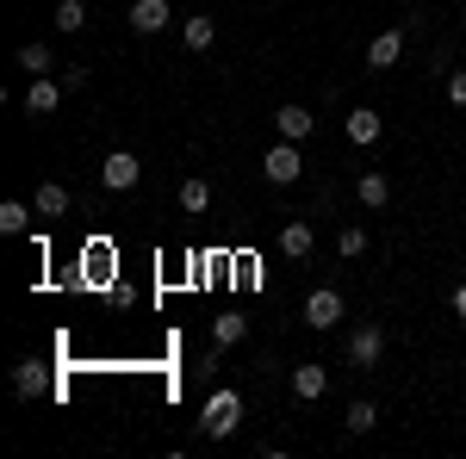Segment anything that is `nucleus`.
<instances>
[{
	"mask_svg": "<svg viewBox=\"0 0 466 459\" xmlns=\"http://www.w3.org/2000/svg\"><path fill=\"white\" fill-rule=\"evenodd\" d=\"M243 423V397L237 391H218L212 404H206V416H199V434H212V441H230Z\"/></svg>",
	"mask_w": 466,
	"mask_h": 459,
	"instance_id": "nucleus-1",
	"label": "nucleus"
},
{
	"mask_svg": "<svg viewBox=\"0 0 466 459\" xmlns=\"http://www.w3.org/2000/svg\"><path fill=\"white\" fill-rule=\"evenodd\" d=\"M380 360H386V329H380V323H355V329H349V366L373 373Z\"/></svg>",
	"mask_w": 466,
	"mask_h": 459,
	"instance_id": "nucleus-2",
	"label": "nucleus"
},
{
	"mask_svg": "<svg viewBox=\"0 0 466 459\" xmlns=\"http://www.w3.org/2000/svg\"><path fill=\"white\" fill-rule=\"evenodd\" d=\"M261 175L274 180V186H292V180L305 175V155H299V143H274V149H268V155H261Z\"/></svg>",
	"mask_w": 466,
	"mask_h": 459,
	"instance_id": "nucleus-3",
	"label": "nucleus"
},
{
	"mask_svg": "<svg viewBox=\"0 0 466 459\" xmlns=\"http://www.w3.org/2000/svg\"><path fill=\"white\" fill-rule=\"evenodd\" d=\"M274 243H280V254H287V261H305V254L318 248V230H311L305 217H287V224L274 230Z\"/></svg>",
	"mask_w": 466,
	"mask_h": 459,
	"instance_id": "nucleus-4",
	"label": "nucleus"
},
{
	"mask_svg": "<svg viewBox=\"0 0 466 459\" xmlns=\"http://www.w3.org/2000/svg\"><path fill=\"white\" fill-rule=\"evenodd\" d=\"M305 323H311V329H336V323H342V292H336V285H318V292L305 298Z\"/></svg>",
	"mask_w": 466,
	"mask_h": 459,
	"instance_id": "nucleus-5",
	"label": "nucleus"
},
{
	"mask_svg": "<svg viewBox=\"0 0 466 459\" xmlns=\"http://www.w3.org/2000/svg\"><path fill=\"white\" fill-rule=\"evenodd\" d=\"M137 175H144V168H137V155H131V149H112L106 162H100V180H106L112 193H131Z\"/></svg>",
	"mask_w": 466,
	"mask_h": 459,
	"instance_id": "nucleus-6",
	"label": "nucleus"
},
{
	"mask_svg": "<svg viewBox=\"0 0 466 459\" xmlns=\"http://www.w3.org/2000/svg\"><path fill=\"white\" fill-rule=\"evenodd\" d=\"M323 391H329V366H318V360H299V366H292V397H299V404H318Z\"/></svg>",
	"mask_w": 466,
	"mask_h": 459,
	"instance_id": "nucleus-7",
	"label": "nucleus"
},
{
	"mask_svg": "<svg viewBox=\"0 0 466 459\" xmlns=\"http://www.w3.org/2000/svg\"><path fill=\"white\" fill-rule=\"evenodd\" d=\"M404 37H410L404 25H386V32L367 44V69H380V75H386V69L398 63V56H404Z\"/></svg>",
	"mask_w": 466,
	"mask_h": 459,
	"instance_id": "nucleus-8",
	"label": "nucleus"
},
{
	"mask_svg": "<svg viewBox=\"0 0 466 459\" xmlns=\"http://www.w3.org/2000/svg\"><path fill=\"white\" fill-rule=\"evenodd\" d=\"M63 94H69L63 81H50V75H32V87H25V112H32V118H50V112L63 106Z\"/></svg>",
	"mask_w": 466,
	"mask_h": 459,
	"instance_id": "nucleus-9",
	"label": "nucleus"
},
{
	"mask_svg": "<svg viewBox=\"0 0 466 459\" xmlns=\"http://www.w3.org/2000/svg\"><path fill=\"white\" fill-rule=\"evenodd\" d=\"M168 19H175L168 0H131V32H137V37H156Z\"/></svg>",
	"mask_w": 466,
	"mask_h": 459,
	"instance_id": "nucleus-10",
	"label": "nucleus"
},
{
	"mask_svg": "<svg viewBox=\"0 0 466 459\" xmlns=\"http://www.w3.org/2000/svg\"><path fill=\"white\" fill-rule=\"evenodd\" d=\"M13 391H19L25 404H37V397L50 391V373H44V360H19V366H13Z\"/></svg>",
	"mask_w": 466,
	"mask_h": 459,
	"instance_id": "nucleus-11",
	"label": "nucleus"
},
{
	"mask_svg": "<svg viewBox=\"0 0 466 459\" xmlns=\"http://www.w3.org/2000/svg\"><path fill=\"white\" fill-rule=\"evenodd\" d=\"M274 125H280V137H287V143H305L311 131H318V118H311L305 106H280V112H274Z\"/></svg>",
	"mask_w": 466,
	"mask_h": 459,
	"instance_id": "nucleus-12",
	"label": "nucleus"
},
{
	"mask_svg": "<svg viewBox=\"0 0 466 459\" xmlns=\"http://www.w3.org/2000/svg\"><path fill=\"white\" fill-rule=\"evenodd\" d=\"M355 199H360V205H367V212H380V205L392 199V180L380 175V168H367V175L355 180Z\"/></svg>",
	"mask_w": 466,
	"mask_h": 459,
	"instance_id": "nucleus-13",
	"label": "nucleus"
},
{
	"mask_svg": "<svg viewBox=\"0 0 466 459\" xmlns=\"http://www.w3.org/2000/svg\"><path fill=\"white\" fill-rule=\"evenodd\" d=\"M380 131H386V118L373 106H355L349 112V143H380Z\"/></svg>",
	"mask_w": 466,
	"mask_h": 459,
	"instance_id": "nucleus-14",
	"label": "nucleus"
},
{
	"mask_svg": "<svg viewBox=\"0 0 466 459\" xmlns=\"http://www.w3.org/2000/svg\"><path fill=\"white\" fill-rule=\"evenodd\" d=\"M206 205H212V180H199V175H187L180 180V212H206Z\"/></svg>",
	"mask_w": 466,
	"mask_h": 459,
	"instance_id": "nucleus-15",
	"label": "nucleus"
},
{
	"mask_svg": "<svg viewBox=\"0 0 466 459\" xmlns=\"http://www.w3.org/2000/svg\"><path fill=\"white\" fill-rule=\"evenodd\" d=\"M373 423H380V404H373V397H355V404L342 410V428H349V434H367Z\"/></svg>",
	"mask_w": 466,
	"mask_h": 459,
	"instance_id": "nucleus-16",
	"label": "nucleus"
},
{
	"mask_svg": "<svg viewBox=\"0 0 466 459\" xmlns=\"http://www.w3.org/2000/svg\"><path fill=\"white\" fill-rule=\"evenodd\" d=\"M69 212V186H63V180H44V186H37V217H63Z\"/></svg>",
	"mask_w": 466,
	"mask_h": 459,
	"instance_id": "nucleus-17",
	"label": "nucleus"
},
{
	"mask_svg": "<svg viewBox=\"0 0 466 459\" xmlns=\"http://www.w3.org/2000/svg\"><path fill=\"white\" fill-rule=\"evenodd\" d=\"M243 335H249V317H237V311H230V317H218V323H212V342H218V348H237Z\"/></svg>",
	"mask_w": 466,
	"mask_h": 459,
	"instance_id": "nucleus-18",
	"label": "nucleus"
},
{
	"mask_svg": "<svg viewBox=\"0 0 466 459\" xmlns=\"http://www.w3.org/2000/svg\"><path fill=\"white\" fill-rule=\"evenodd\" d=\"M32 212H37V205H25V199H6V205H0V230H6V236H19V230L32 224Z\"/></svg>",
	"mask_w": 466,
	"mask_h": 459,
	"instance_id": "nucleus-19",
	"label": "nucleus"
},
{
	"mask_svg": "<svg viewBox=\"0 0 466 459\" xmlns=\"http://www.w3.org/2000/svg\"><path fill=\"white\" fill-rule=\"evenodd\" d=\"M19 69L50 75V69H56V50H50V44H25V50H19Z\"/></svg>",
	"mask_w": 466,
	"mask_h": 459,
	"instance_id": "nucleus-20",
	"label": "nucleus"
},
{
	"mask_svg": "<svg viewBox=\"0 0 466 459\" xmlns=\"http://www.w3.org/2000/svg\"><path fill=\"white\" fill-rule=\"evenodd\" d=\"M336 254H342V261L367 254V230H360V224H342V230H336Z\"/></svg>",
	"mask_w": 466,
	"mask_h": 459,
	"instance_id": "nucleus-21",
	"label": "nucleus"
},
{
	"mask_svg": "<svg viewBox=\"0 0 466 459\" xmlns=\"http://www.w3.org/2000/svg\"><path fill=\"white\" fill-rule=\"evenodd\" d=\"M50 25H56V32H81V25H87V6H81V0H56V19H50Z\"/></svg>",
	"mask_w": 466,
	"mask_h": 459,
	"instance_id": "nucleus-22",
	"label": "nucleus"
},
{
	"mask_svg": "<svg viewBox=\"0 0 466 459\" xmlns=\"http://www.w3.org/2000/svg\"><path fill=\"white\" fill-rule=\"evenodd\" d=\"M212 44H218L212 19H187V50H212Z\"/></svg>",
	"mask_w": 466,
	"mask_h": 459,
	"instance_id": "nucleus-23",
	"label": "nucleus"
},
{
	"mask_svg": "<svg viewBox=\"0 0 466 459\" xmlns=\"http://www.w3.org/2000/svg\"><path fill=\"white\" fill-rule=\"evenodd\" d=\"M448 106H466V69L448 75Z\"/></svg>",
	"mask_w": 466,
	"mask_h": 459,
	"instance_id": "nucleus-24",
	"label": "nucleus"
},
{
	"mask_svg": "<svg viewBox=\"0 0 466 459\" xmlns=\"http://www.w3.org/2000/svg\"><path fill=\"white\" fill-rule=\"evenodd\" d=\"M63 87H69V94H81V87H87V63H75V69L63 75Z\"/></svg>",
	"mask_w": 466,
	"mask_h": 459,
	"instance_id": "nucleus-25",
	"label": "nucleus"
},
{
	"mask_svg": "<svg viewBox=\"0 0 466 459\" xmlns=\"http://www.w3.org/2000/svg\"><path fill=\"white\" fill-rule=\"evenodd\" d=\"M454 317H461V323H466V280H461V285H454Z\"/></svg>",
	"mask_w": 466,
	"mask_h": 459,
	"instance_id": "nucleus-26",
	"label": "nucleus"
},
{
	"mask_svg": "<svg viewBox=\"0 0 466 459\" xmlns=\"http://www.w3.org/2000/svg\"><path fill=\"white\" fill-rule=\"evenodd\" d=\"M461 19H466V0H461Z\"/></svg>",
	"mask_w": 466,
	"mask_h": 459,
	"instance_id": "nucleus-27",
	"label": "nucleus"
}]
</instances>
